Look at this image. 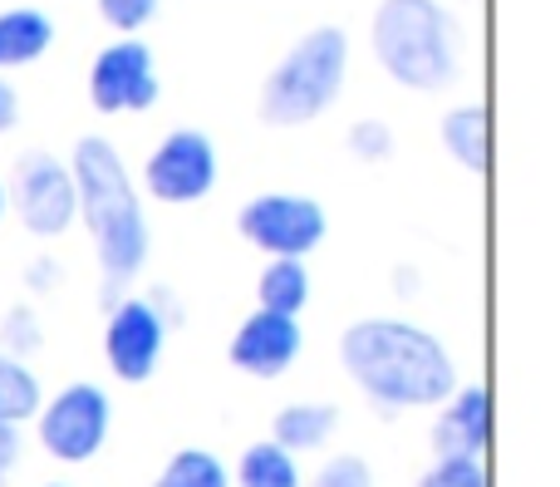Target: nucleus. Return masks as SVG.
I'll list each match as a JSON object with an SVG mask.
<instances>
[{"instance_id":"obj_1","label":"nucleus","mask_w":560,"mask_h":487,"mask_svg":"<svg viewBox=\"0 0 560 487\" xmlns=\"http://www.w3.org/2000/svg\"><path fill=\"white\" fill-rule=\"evenodd\" d=\"M339 364L374 409H438L457 390V364L433 331L398 315H364L339 335Z\"/></svg>"},{"instance_id":"obj_2","label":"nucleus","mask_w":560,"mask_h":487,"mask_svg":"<svg viewBox=\"0 0 560 487\" xmlns=\"http://www.w3.org/2000/svg\"><path fill=\"white\" fill-rule=\"evenodd\" d=\"M69 173H74V193H79V217H84L89 236L98 252V271H104V291L98 301L118 305L128 295V281L148 266V217H143V197H138L133 177H128L118 148L104 134H84L69 153Z\"/></svg>"},{"instance_id":"obj_3","label":"nucleus","mask_w":560,"mask_h":487,"mask_svg":"<svg viewBox=\"0 0 560 487\" xmlns=\"http://www.w3.org/2000/svg\"><path fill=\"white\" fill-rule=\"evenodd\" d=\"M369 45L384 74L418 94L457 79V20L443 0H378Z\"/></svg>"},{"instance_id":"obj_4","label":"nucleus","mask_w":560,"mask_h":487,"mask_svg":"<svg viewBox=\"0 0 560 487\" xmlns=\"http://www.w3.org/2000/svg\"><path fill=\"white\" fill-rule=\"evenodd\" d=\"M349 74V35L339 25H315L285 49V59L261 84V118L271 128H300L339 98Z\"/></svg>"},{"instance_id":"obj_5","label":"nucleus","mask_w":560,"mask_h":487,"mask_svg":"<svg viewBox=\"0 0 560 487\" xmlns=\"http://www.w3.org/2000/svg\"><path fill=\"white\" fill-rule=\"evenodd\" d=\"M108 433H114V399L94 380L65 384L49 399H39V409H35V439L55 463L98 459Z\"/></svg>"},{"instance_id":"obj_6","label":"nucleus","mask_w":560,"mask_h":487,"mask_svg":"<svg viewBox=\"0 0 560 487\" xmlns=\"http://www.w3.org/2000/svg\"><path fill=\"white\" fill-rule=\"evenodd\" d=\"M236 232H242L256 252L271 256V262L276 256L305 262L315 246H325L329 217H325V207L305 193H256L252 202L236 212Z\"/></svg>"},{"instance_id":"obj_7","label":"nucleus","mask_w":560,"mask_h":487,"mask_svg":"<svg viewBox=\"0 0 560 487\" xmlns=\"http://www.w3.org/2000/svg\"><path fill=\"white\" fill-rule=\"evenodd\" d=\"M167 321L153 311L148 295H124L118 305H108V321H104V360L108 374L118 384H148L163 364L167 350Z\"/></svg>"},{"instance_id":"obj_8","label":"nucleus","mask_w":560,"mask_h":487,"mask_svg":"<svg viewBox=\"0 0 560 487\" xmlns=\"http://www.w3.org/2000/svg\"><path fill=\"white\" fill-rule=\"evenodd\" d=\"M143 183H148V193L167 207L202 202L217 187V143L202 128H173V134L148 153Z\"/></svg>"},{"instance_id":"obj_9","label":"nucleus","mask_w":560,"mask_h":487,"mask_svg":"<svg viewBox=\"0 0 560 487\" xmlns=\"http://www.w3.org/2000/svg\"><path fill=\"white\" fill-rule=\"evenodd\" d=\"M158 59L143 39H114L89 65V98L98 114H143L158 104Z\"/></svg>"},{"instance_id":"obj_10","label":"nucleus","mask_w":560,"mask_h":487,"mask_svg":"<svg viewBox=\"0 0 560 487\" xmlns=\"http://www.w3.org/2000/svg\"><path fill=\"white\" fill-rule=\"evenodd\" d=\"M15 212L30 236H65L79 222L74 173L55 153H25L15 173Z\"/></svg>"},{"instance_id":"obj_11","label":"nucleus","mask_w":560,"mask_h":487,"mask_svg":"<svg viewBox=\"0 0 560 487\" xmlns=\"http://www.w3.org/2000/svg\"><path fill=\"white\" fill-rule=\"evenodd\" d=\"M300 350H305V331H300V321L271 315V311H252L232 331L226 360H232V370L252 374V380H280V374L295 370Z\"/></svg>"},{"instance_id":"obj_12","label":"nucleus","mask_w":560,"mask_h":487,"mask_svg":"<svg viewBox=\"0 0 560 487\" xmlns=\"http://www.w3.org/2000/svg\"><path fill=\"white\" fill-rule=\"evenodd\" d=\"M433 459H487L492 449V390L487 384H457L433 419Z\"/></svg>"},{"instance_id":"obj_13","label":"nucleus","mask_w":560,"mask_h":487,"mask_svg":"<svg viewBox=\"0 0 560 487\" xmlns=\"http://www.w3.org/2000/svg\"><path fill=\"white\" fill-rule=\"evenodd\" d=\"M335 433H339V404H325V399H295L285 409H276L271 419V443L285 449L290 459L319 453Z\"/></svg>"},{"instance_id":"obj_14","label":"nucleus","mask_w":560,"mask_h":487,"mask_svg":"<svg viewBox=\"0 0 560 487\" xmlns=\"http://www.w3.org/2000/svg\"><path fill=\"white\" fill-rule=\"evenodd\" d=\"M55 45V20L35 5H10L0 10V69L35 65Z\"/></svg>"},{"instance_id":"obj_15","label":"nucleus","mask_w":560,"mask_h":487,"mask_svg":"<svg viewBox=\"0 0 560 487\" xmlns=\"http://www.w3.org/2000/svg\"><path fill=\"white\" fill-rule=\"evenodd\" d=\"M443 148L467 167L487 173L492 167V114L487 104H457L443 114Z\"/></svg>"},{"instance_id":"obj_16","label":"nucleus","mask_w":560,"mask_h":487,"mask_svg":"<svg viewBox=\"0 0 560 487\" xmlns=\"http://www.w3.org/2000/svg\"><path fill=\"white\" fill-rule=\"evenodd\" d=\"M256 301H261L256 311L300 321V311L310 305V266L305 262H285V256L266 262L261 276H256Z\"/></svg>"},{"instance_id":"obj_17","label":"nucleus","mask_w":560,"mask_h":487,"mask_svg":"<svg viewBox=\"0 0 560 487\" xmlns=\"http://www.w3.org/2000/svg\"><path fill=\"white\" fill-rule=\"evenodd\" d=\"M232 483L236 487H305V473H300V459H290L285 449H276L271 439H261L236 459Z\"/></svg>"},{"instance_id":"obj_18","label":"nucleus","mask_w":560,"mask_h":487,"mask_svg":"<svg viewBox=\"0 0 560 487\" xmlns=\"http://www.w3.org/2000/svg\"><path fill=\"white\" fill-rule=\"evenodd\" d=\"M153 487H236L232 468H226L222 453L212 449H177L163 463V473L153 478Z\"/></svg>"},{"instance_id":"obj_19","label":"nucleus","mask_w":560,"mask_h":487,"mask_svg":"<svg viewBox=\"0 0 560 487\" xmlns=\"http://www.w3.org/2000/svg\"><path fill=\"white\" fill-rule=\"evenodd\" d=\"M39 399H45V384H39V374L30 370L25 360H10L5 350H0V419L5 424H30L39 409Z\"/></svg>"},{"instance_id":"obj_20","label":"nucleus","mask_w":560,"mask_h":487,"mask_svg":"<svg viewBox=\"0 0 560 487\" xmlns=\"http://www.w3.org/2000/svg\"><path fill=\"white\" fill-rule=\"evenodd\" d=\"M0 350L25 364H30V355L45 350V325H39L35 305H10V311L0 315Z\"/></svg>"},{"instance_id":"obj_21","label":"nucleus","mask_w":560,"mask_h":487,"mask_svg":"<svg viewBox=\"0 0 560 487\" xmlns=\"http://www.w3.org/2000/svg\"><path fill=\"white\" fill-rule=\"evenodd\" d=\"M418 487H492L487 459H433Z\"/></svg>"},{"instance_id":"obj_22","label":"nucleus","mask_w":560,"mask_h":487,"mask_svg":"<svg viewBox=\"0 0 560 487\" xmlns=\"http://www.w3.org/2000/svg\"><path fill=\"white\" fill-rule=\"evenodd\" d=\"M345 143L359 163H384V158L394 153V128H388L384 118H354L349 134H345Z\"/></svg>"},{"instance_id":"obj_23","label":"nucleus","mask_w":560,"mask_h":487,"mask_svg":"<svg viewBox=\"0 0 560 487\" xmlns=\"http://www.w3.org/2000/svg\"><path fill=\"white\" fill-rule=\"evenodd\" d=\"M305 487H374V468L359 453H335V459H325V468L315 478H305Z\"/></svg>"},{"instance_id":"obj_24","label":"nucleus","mask_w":560,"mask_h":487,"mask_svg":"<svg viewBox=\"0 0 560 487\" xmlns=\"http://www.w3.org/2000/svg\"><path fill=\"white\" fill-rule=\"evenodd\" d=\"M98 15H104L108 30H118L128 39L133 30H143L158 15V0H98Z\"/></svg>"},{"instance_id":"obj_25","label":"nucleus","mask_w":560,"mask_h":487,"mask_svg":"<svg viewBox=\"0 0 560 487\" xmlns=\"http://www.w3.org/2000/svg\"><path fill=\"white\" fill-rule=\"evenodd\" d=\"M59 281H65V266H59L55 256H35V262L25 266V291H30V295L59 291Z\"/></svg>"},{"instance_id":"obj_26","label":"nucleus","mask_w":560,"mask_h":487,"mask_svg":"<svg viewBox=\"0 0 560 487\" xmlns=\"http://www.w3.org/2000/svg\"><path fill=\"white\" fill-rule=\"evenodd\" d=\"M20 459H25V429L0 419V478H5V473L15 468Z\"/></svg>"},{"instance_id":"obj_27","label":"nucleus","mask_w":560,"mask_h":487,"mask_svg":"<svg viewBox=\"0 0 560 487\" xmlns=\"http://www.w3.org/2000/svg\"><path fill=\"white\" fill-rule=\"evenodd\" d=\"M15 124H20V94L10 89V79H0V134H10Z\"/></svg>"},{"instance_id":"obj_28","label":"nucleus","mask_w":560,"mask_h":487,"mask_svg":"<svg viewBox=\"0 0 560 487\" xmlns=\"http://www.w3.org/2000/svg\"><path fill=\"white\" fill-rule=\"evenodd\" d=\"M394 291H398V295H413V291H418V276H413V266H398V276H394Z\"/></svg>"},{"instance_id":"obj_29","label":"nucleus","mask_w":560,"mask_h":487,"mask_svg":"<svg viewBox=\"0 0 560 487\" xmlns=\"http://www.w3.org/2000/svg\"><path fill=\"white\" fill-rule=\"evenodd\" d=\"M0 222H5V183H0Z\"/></svg>"},{"instance_id":"obj_30","label":"nucleus","mask_w":560,"mask_h":487,"mask_svg":"<svg viewBox=\"0 0 560 487\" xmlns=\"http://www.w3.org/2000/svg\"><path fill=\"white\" fill-rule=\"evenodd\" d=\"M39 487H69V483H39Z\"/></svg>"},{"instance_id":"obj_31","label":"nucleus","mask_w":560,"mask_h":487,"mask_svg":"<svg viewBox=\"0 0 560 487\" xmlns=\"http://www.w3.org/2000/svg\"><path fill=\"white\" fill-rule=\"evenodd\" d=\"M0 487H5V478H0Z\"/></svg>"}]
</instances>
